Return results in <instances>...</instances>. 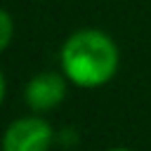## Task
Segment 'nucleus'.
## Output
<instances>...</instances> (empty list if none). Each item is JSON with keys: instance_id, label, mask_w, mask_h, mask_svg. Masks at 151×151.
Returning a JSON list of instances; mask_svg holds the SVG:
<instances>
[{"instance_id": "nucleus-1", "label": "nucleus", "mask_w": 151, "mask_h": 151, "mask_svg": "<svg viewBox=\"0 0 151 151\" xmlns=\"http://www.w3.org/2000/svg\"><path fill=\"white\" fill-rule=\"evenodd\" d=\"M120 68L118 42L101 28H78L59 47V71L80 90L109 85Z\"/></svg>"}, {"instance_id": "nucleus-2", "label": "nucleus", "mask_w": 151, "mask_h": 151, "mask_svg": "<svg viewBox=\"0 0 151 151\" xmlns=\"http://www.w3.org/2000/svg\"><path fill=\"white\" fill-rule=\"evenodd\" d=\"M57 130L42 113L19 116L0 134V151H52Z\"/></svg>"}, {"instance_id": "nucleus-3", "label": "nucleus", "mask_w": 151, "mask_h": 151, "mask_svg": "<svg viewBox=\"0 0 151 151\" xmlns=\"http://www.w3.org/2000/svg\"><path fill=\"white\" fill-rule=\"evenodd\" d=\"M68 80L61 71H40L24 85V101L33 113H50L59 109L68 94Z\"/></svg>"}, {"instance_id": "nucleus-4", "label": "nucleus", "mask_w": 151, "mask_h": 151, "mask_svg": "<svg viewBox=\"0 0 151 151\" xmlns=\"http://www.w3.org/2000/svg\"><path fill=\"white\" fill-rule=\"evenodd\" d=\"M12 38H14V19L7 9L0 7V54L9 47Z\"/></svg>"}, {"instance_id": "nucleus-5", "label": "nucleus", "mask_w": 151, "mask_h": 151, "mask_svg": "<svg viewBox=\"0 0 151 151\" xmlns=\"http://www.w3.org/2000/svg\"><path fill=\"white\" fill-rule=\"evenodd\" d=\"M5 97H7V78L2 73V68H0V106L5 104Z\"/></svg>"}, {"instance_id": "nucleus-6", "label": "nucleus", "mask_w": 151, "mask_h": 151, "mask_svg": "<svg viewBox=\"0 0 151 151\" xmlns=\"http://www.w3.org/2000/svg\"><path fill=\"white\" fill-rule=\"evenodd\" d=\"M104 151H134L130 146H111V149H104Z\"/></svg>"}]
</instances>
